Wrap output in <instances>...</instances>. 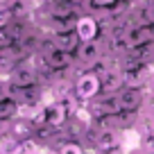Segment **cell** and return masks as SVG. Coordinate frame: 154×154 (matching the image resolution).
Masks as SVG:
<instances>
[{
  "label": "cell",
  "mask_w": 154,
  "mask_h": 154,
  "mask_svg": "<svg viewBox=\"0 0 154 154\" xmlns=\"http://www.w3.org/2000/svg\"><path fill=\"white\" fill-rule=\"evenodd\" d=\"M75 93H77V97L84 100V102L95 100V97L102 93V79H100V75H95L93 70L79 72V75L75 77Z\"/></svg>",
  "instance_id": "cell-2"
},
{
  "label": "cell",
  "mask_w": 154,
  "mask_h": 154,
  "mask_svg": "<svg viewBox=\"0 0 154 154\" xmlns=\"http://www.w3.org/2000/svg\"><path fill=\"white\" fill-rule=\"evenodd\" d=\"M52 36V43L57 45L59 50H63V52H70L75 54L77 48L82 45V38H79V34L72 29V32H59V34H50Z\"/></svg>",
  "instance_id": "cell-9"
},
{
  "label": "cell",
  "mask_w": 154,
  "mask_h": 154,
  "mask_svg": "<svg viewBox=\"0 0 154 154\" xmlns=\"http://www.w3.org/2000/svg\"><path fill=\"white\" fill-rule=\"evenodd\" d=\"M104 54H106V48H104V43H102V38H97V41H88V43H82L79 48H77L75 63H82L86 70H91Z\"/></svg>",
  "instance_id": "cell-4"
},
{
  "label": "cell",
  "mask_w": 154,
  "mask_h": 154,
  "mask_svg": "<svg viewBox=\"0 0 154 154\" xmlns=\"http://www.w3.org/2000/svg\"><path fill=\"white\" fill-rule=\"evenodd\" d=\"M18 104H20V102L16 100V95L0 97V122L16 120V116H18Z\"/></svg>",
  "instance_id": "cell-11"
},
{
  "label": "cell",
  "mask_w": 154,
  "mask_h": 154,
  "mask_svg": "<svg viewBox=\"0 0 154 154\" xmlns=\"http://www.w3.org/2000/svg\"><path fill=\"white\" fill-rule=\"evenodd\" d=\"M75 32L79 34L82 43H88V41H97L102 36V25L97 23V18L93 14H84L77 18V27Z\"/></svg>",
  "instance_id": "cell-6"
},
{
  "label": "cell",
  "mask_w": 154,
  "mask_h": 154,
  "mask_svg": "<svg viewBox=\"0 0 154 154\" xmlns=\"http://www.w3.org/2000/svg\"><path fill=\"white\" fill-rule=\"evenodd\" d=\"M5 79H9L14 88H32V86H41V77H38V70L32 66L29 57L25 59V61L16 63V68L9 72V77H5Z\"/></svg>",
  "instance_id": "cell-1"
},
{
  "label": "cell",
  "mask_w": 154,
  "mask_h": 154,
  "mask_svg": "<svg viewBox=\"0 0 154 154\" xmlns=\"http://www.w3.org/2000/svg\"><path fill=\"white\" fill-rule=\"evenodd\" d=\"M145 9H147V20H149V25H152L154 23V2H152V5H147Z\"/></svg>",
  "instance_id": "cell-16"
},
{
  "label": "cell",
  "mask_w": 154,
  "mask_h": 154,
  "mask_svg": "<svg viewBox=\"0 0 154 154\" xmlns=\"http://www.w3.org/2000/svg\"><path fill=\"white\" fill-rule=\"evenodd\" d=\"M45 120H48V127H52V129H63L70 120V113L61 102H50V104H45Z\"/></svg>",
  "instance_id": "cell-7"
},
{
  "label": "cell",
  "mask_w": 154,
  "mask_h": 154,
  "mask_svg": "<svg viewBox=\"0 0 154 154\" xmlns=\"http://www.w3.org/2000/svg\"><path fill=\"white\" fill-rule=\"evenodd\" d=\"M45 57H48V63H50L54 75H57V72H70L72 68H75V54L63 52V50H59V48L50 50Z\"/></svg>",
  "instance_id": "cell-8"
},
{
  "label": "cell",
  "mask_w": 154,
  "mask_h": 154,
  "mask_svg": "<svg viewBox=\"0 0 154 154\" xmlns=\"http://www.w3.org/2000/svg\"><path fill=\"white\" fill-rule=\"evenodd\" d=\"M86 154H95V152H86Z\"/></svg>",
  "instance_id": "cell-18"
},
{
  "label": "cell",
  "mask_w": 154,
  "mask_h": 154,
  "mask_svg": "<svg viewBox=\"0 0 154 154\" xmlns=\"http://www.w3.org/2000/svg\"><path fill=\"white\" fill-rule=\"evenodd\" d=\"M0 154H23V140L11 134L0 136Z\"/></svg>",
  "instance_id": "cell-12"
},
{
  "label": "cell",
  "mask_w": 154,
  "mask_h": 154,
  "mask_svg": "<svg viewBox=\"0 0 154 154\" xmlns=\"http://www.w3.org/2000/svg\"><path fill=\"white\" fill-rule=\"evenodd\" d=\"M120 5V0H88V7H91V14L97 9H111V7Z\"/></svg>",
  "instance_id": "cell-15"
},
{
  "label": "cell",
  "mask_w": 154,
  "mask_h": 154,
  "mask_svg": "<svg viewBox=\"0 0 154 154\" xmlns=\"http://www.w3.org/2000/svg\"><path fill=\"white\" fill-rule=\"evenodd\" d=\"M100 79H102V93H120L125 88V75L120 68H111Z\"/></svg>",
  "instance_id": "cell-10"
},
{
  "label": "cell",
  "mask_w": 154,
  "mask_h": 154,
  "mask_svg": "<svg viewBox=\"0 0 154 154\" xmlns=\"http://www.w3.org/2000/svg\"><path fill=\"white\" fill-rule=\"evenodd\" d=\"M140 152L143 154H154V129H147L140 136Z\"/></svg>",
  "instance_id": "cell-13"
},
{
  "label": "cell",
  "mask_w": 154,
  "mask_h": 154,
  "mask_svg": "<svg viewBox=\"0 0 154 154\" xmlns=\"http://www.w3.org/2000/svg\"><path fill=\"white\" fill-rule=\"evenodd\" d=\"M118 97H120L122 111H127V113H138V111L147 104L149 93L145 91V88H122V91L118 93Z\"/></svg>",
  "instance_id": "cell-5"
},
{
  "label": "cell",
  "mask_w": 154,
  "mask_h": 154,
  "mask_svg": "<svg viewBox=\"0 0 154 154\" xmlns=\"http://www.w3.org/2000/svg\"><path fill=\"white\" fill-rule=\"evenodd\" d=\"M57 152L59 154H86V149L77 143V140H68V143H63Z\"/></svg>",
  "instance_id": "cell-14"
},
{
  "label": "cell",
  "mask_w": 154,
  "mask_h": 154,
  "mask_svg": "<svg viewBox=\"0 0 154 154\" xmlns=\"http://www.w3.org/2000/svg\"><path fill=\"white\" fill-rule=\"evenodd\" d=\"M152 127H154V116H152Z\"/></svg>",
  "instance_id": "cell-17"
},
{
  "label": "cell",
  "mask_w": 154,
  "mask_h": 154,
  "mask_svg": "<svg viewBox=\"0 0 154 154\" xmlns=\"http://www.w3.org/2000/svg\"><path fill=\"white\" fill-rule=\"evenodd\" d=\"M88 140H93L97 152H116V149H120V145H122V134L95 125L88 131Z\"/></svg>",
  "instance_id": "cell-3"
}]
</instances>
